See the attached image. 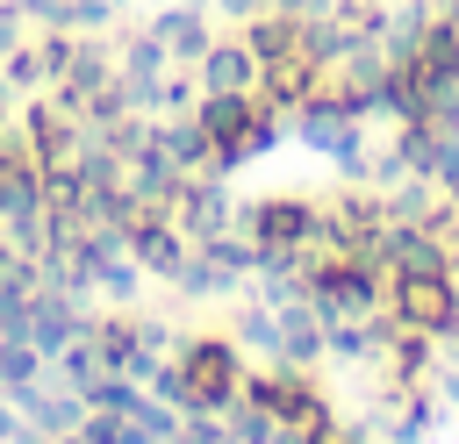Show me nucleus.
<instances>
[{
    "instance_id": "1",
    "label": "nucleus",
    "mask_w": 459,
    "mask_h": 444,
    "mask_svg": "<svg viewBox=\"0 0 459 444\" xmlns=\"http://www.w3.org/2000/svg\"><path fill=\"white\" fill-rule=\"evenodd\" d=\"M237 229L258 243V258H316L323 201H308V193H265V201L237 208Z\"/></svg>"
},
{
    "instance_id": "10",
    "label": "nucleus",
    "mask_w": 459,
    "mask_h": 444,
    "mask_svg": "<svg viewBox=\"0 0 459 444\" xmlns=\"http://www.w3.org/2000/svg\"><path fill=\"white\" fill-rule=\"evenodd\" d=\"M273 7H280V14H301V21H308V14H323L330 0H273Z\"/></svg>"
},
{
    "instance_id": "4",
    "label": "nucleus",
    "mask_w": 459,
    "mask_h": 444,
    "mask_svg": "<svg viewBox=\"0 0 459 444\" xmlns=\"http://www.w3.org/2000/svg\"><path fill=\"white\" fill-rule=\"evenodd\" d=\"M316 86H323V64L308 57V43L258 57V100H265L273 115H294L301 100H316Z\"/></svg>"
},
{
    "instance_id": "12",
    "label": "nucleus",
    "mask_w": 459,
    "mask_h": 444,
    "mask_svg": "<svg viewBox=\"0 0 459 444\" xmlns=\"http://www.w3.org/2000/svg\"><path fill=\"white\" fill-rule=\"evenodd\" d=\"M452 86H459V64H452Z\"/></svg>"
},
{
    "instance_id": "5",
    "label": "nucleus",
    "mask_w": 459,
    "mask_h": 444,
    "mask_svg": "<svg viewBox=\"0 0 459 444\" xmlns=\"http://www.w3.org/2000/svg\"><path fill=\"white\" fill-rule=\"evenodd\" d=\"M194 72H201V93H258V57L244 36H208Z\"/></svg>"
},
{
    "instance_id": "7",
    "label": "nucleus",
    "mask_w": 459,
    "mask_h": 444,
    "mask_svg": "<svg viewBox=\"0 0 459 444\" xmlns=\"http://www.w3.org/2000/svg\"><path fill=\"white\" fill-rule=\"evenodd\" d=\"M237 337H244L251 351H265V358H280V308H265V301H251V308L237 315Z\"/></svg>"
},
{
    "instance_id": "9",
    "label": "nucleus",
    "mask_w": 459,
    "mask_h": 444,
    "mask_svg": "<svg viewBox=\"0 0 459 444\" xmlns=\"http://www.w3.org/2000/svg\"><path fill=\"white\" fill-rule=\"evenodd\" d=\"M265 7H273V0H222V14H230V21H251V14H265Z\"/></svg>"
},
{
    "instance_id": "6",
    "label": "nucleus",
    "mask_w": 459,
    "mask_h": 444,
    "mask_svg": "<svg viewBox=\"0 0 459 444\" xmlns=\"http://www.w3.org/2000/svg\"><path fill=\"white\" fill-rule=\"evenodd\" d=\"M151 36H158L165 57H179V64H194V57L208 50V21H201V7H165V14L151 21Z\"/></svg>"
},
{
    "instance_id": "8",
    "label": "nucleus",
    "mask_w": 459,
    "mask_h": 444,
    "mask_svg": "<svg viewBox=\"0 0 459 444\" xmlns=\"http://www.w3.org/2000/svg\"><path fill=\"white\" fill-rule=\"evenodd\" d=\"M430 394L459 408V358H452V365H430Z\"/></svg>"
},
{
    "instance_id": "11",
    "label": "nucleus",
    "mask_w": 459,
    "mask_h": 444,
    "mask_svg": "<svg viewBox=\"0 0 459 444\" xmlns=\"http://www.w3.org/2000/svg\"><path fill=\"white\" fill-rule=\"evenodd\" d=\"M7 43H14V7H0V57H7Z\"/></svg>"
},
{
    "instance_id": "2",
    "label": "nucleus",
    "mask_w": 459,
    "mask_h": 444,
    "mask_svg": "<svg viewBox=\"0 0 459 444\" xmlns=\"http://www.w3.org/2000/svg\"><path fill=\"white\" fill-rule=\"evenodd\" d=\"M172 365H179V387H186V415L194 408H215L222 415L244 394V351L230 337H186L172 351Z\"/></svg>"
},
{
    "instance_id": "3",
    "label": "nucleus",
    "mask_w": 459,
    "mask_h": 444,
    "mask_svg": "<svg viewBox=\"0 0 459 444\" xmlns=\"http://www.w3.org/2000/svg\"><path fill=\"white\" fill-rule=\"evenodd\" d=\"M387 322L416 337H452L459 329V279L452 272H402L387 279Z\"/></svg>"
}]
</instances>
